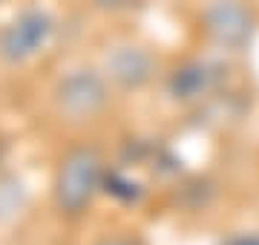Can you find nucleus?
Instances as JSON below:
<instances>
[{
	"mask_svg": "<svg viewBox=\"0 0 259 245\" xmlns=\"http://www.w3.org/2000/svg\"><path fill=\"white\" fill-rule=\"evenodd\" d=\"M216 81H219V66L207 64V61H190V64H185L182 69L173 72L170 93L179 101H196V98L210 93Z\"/></svg>",
	"mask_w": 259,
	"mask_h": 245,
	"instance_id": "6",
	"label": "nucleus"
},
{
	"mask_svg": "<svg viewBox=\"0 0 259 245\" xmlns=\"http://www.w3.org/2000/svg\"><path fill=\"white\" fill-rule=\"evenodd\" d=\"M104 6H121V3H124V0H101Z\"/></svg>",
	"mask_w": 259,
	"mask_h": 245,
	"instance_id": "10",
	"label": "nucleus"
},
{
	"mask_svg": "<svg viewBox=\"0 0 259 245\" xmlns=\"http://www.w3.org/2000/svg\"><path fill=\"white\" fill-rule=\"evenodd\" d=\"M23 202H26V190H23V185H20L18 179L3 176V179H0V222L18 217L20 208H23Z\"/></svg>",
	"mask_w": 259,
	"mask_h": 245,
	"instance_id": "7",
	"label": "nucleus"
},
{
	"mask_svg": "<svg viewBox=\"0 0 259 245\" xmlns=\"http://www.w3.org/2000/svg\"><path fill=\"white\" fill-rule=\"evenodd\" d=\"M110 101L107 81L93 69H75L55 87V110L69 121H90Z\"/></svg>",
	"mask_w": 259,
	"mask_h": 245,
	"instance_id": "2",
	"label": "nucleus"
},
{
	"mask_svg": "<svg viewBox=\"0 0 259 245\" xmlns=\"http://www.w3.org/2000/svg\"><path fill=\"white\" fill-rule=\"evenodd\" d=\"M202 23L213 44L231 52H242L256 32V18L242 0H213L204 9Z\"/></svg>",
	"mask_w": 259,
	"mask_h": 245,
	"instance_id": "3",
	"label": "nucleus"
},
{
	"mask_svg": "<svg viewBox=\"0 0 259 245\" xmlns=\"http://www.w3.org/2000/svg\"><path fill=\"white\" fill-rule=\"evenodd\" d=\"M52 38V18L40 9H26L0 32V58L6 64H23L37 55Z\"/></svg>",
	"mask_w": 259,
	"mask_h": 245,
	"instance_id": "4",
	"label": "nucleus"
},
{
	"mask_svg": "<svg viewBox=\"0 0 259 245\" xmlns=\"http://www.w3.org/2000/svg\"><path fill=\"white\" fill-rule=\"evenodd\" d=\"M225 245H259V236H233V239H228Z\"/></svg>",
	"mask_w": 259,
	"mask_h": 245,
	"instance_id": "9",
	"label": "nucleus"
},
{
	"mask_svg": "<svg viewBox=\"0 0 259 245\" xmlns=\"http://www.w3.org/2000/svg\"><path fill=\"white\" fill-rule=\"evenodd\" d=\"M95 245H141L139 239H133V236H104L101 242Z\"/></svg>",
	"mask_w": 259,
	"mask_h": 245,
	"instance_id": "8",
	"label": "nucleus"
},
{
	"mask_svg": "<svg viewBox=\"0 0 259 245\" xmlns=\"http://www.w3.org/2000/svg\"><path fill=\"white\" fill-rule=\"evenodd\" d=\"M153 69H156V61L147 49L141 47H115L107 55V72H110L112 81H118L121 87L127 90H139L153 78Z\"/></svg>",
	"mask_w": 259,
	"mask_h": 245,
	"instance_id": "5",
	"label": "nucleus"
},
{
	"mask_svg": "<svg viewBox=\"0 0 259 245\" xmlns=\"http://www.w3.org/2000/svg\"><path fill=\"white\" fill-rule=\"evenodd\" d=\"M104 168L101 156L95 147H75L61 159L55 173V185H52V196L55 208L61 214H81L83 208L93 202L95 190L101 188Z\"/></svg>",
	"mask_w": 259,
	"mask_h": 245,
	"instance_id": "1",
	"label": "nucleus"
}]
</instances>
